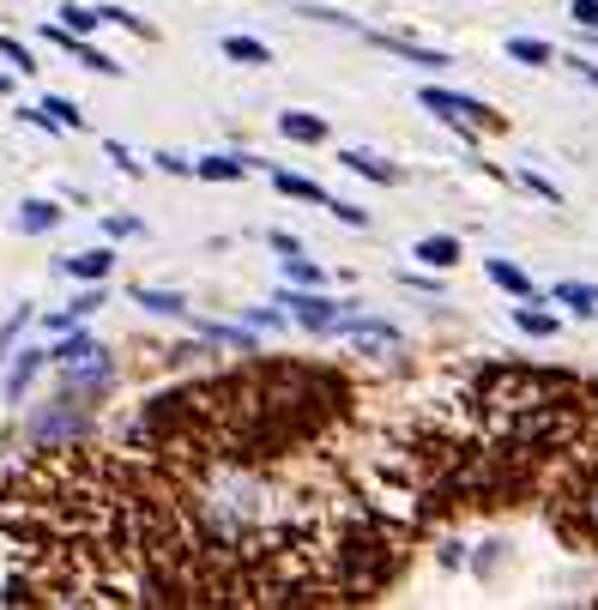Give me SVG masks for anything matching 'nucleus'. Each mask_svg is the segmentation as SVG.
<instances>
[{
	"label": "nucleus",
	"mask_w": 598,
	"mask_h": 610,
	"mask_svg": "<svg viewBox=\"0 0 598 610\" xmlns=\"http://www.w3.org/2000/svg\"><path fill=\"white\" fill-rule=\"evenodd\" d=\"M43 363H49V351H19V357H13V369H7V399H25L31 381L43 375Z\"/></svg>",
	"instance_id": "ddd939ff"
},
{
	"label": "nucleus",
	"mask_w": 598,
	"mask_h": 610,
	"mask_svg": "<svg viewBox=\"0 0 598 610\" xmlns=\"http://www.w3.org/2000/svg\"><path fill=\"white\" fill-rule=\"evenodd\" d=\"M338 164L351 169V176H363V182H381V188H393V182H399V169H393L387 157L363 152V145H351V152H338Z\"/></svg>",
	"instance_id": "9b49d317"
},
{
	"label": "nucleus",
	"mask_w": 598,
	"mask_h": 610,
	"mask_svg": "<svg viewBox=\"0 0 598 610\" xmlns=\"http://www.w3.org/2000/svg\"><path fill=\"white\" fill-rule=\"evenodd\" d=\"M0 550L31 605H206L182 502L152 459L49 442L0 483Z\"/></svg>",
	"instance_id": "f257e3e1"
},
{
	"label": "nucleus",
	"mask_w": 598,
	"mask_h": 610,
	"mask_svg": "<svg viewBox=\"0 0 598 610\" xmlns=\"http://www.w3.org/2000/svg\"><path fill=\"white\" fill-rule=\"evenodd\" d=\"M104 302H109V297H104V285H85V290H79L73 302H67V309H73L79 321H85V314H97V309H104Z\"/></svg>",
	"instance_id": "cd10ccee"
},
{
	"label": "nucleus",
	"mask_w": 598,
	"mask_h": 610,
	"mask_svg": "<svg viewBox=\"0 0 598 610\" xmlns=\"http://www.w3.org/2000/svg\"><path fill=\"white\" fill-rule=\"evenodd\" d=\"M133 302H140L145 314H164V321H176V314L188 309L182 290H152V285H133Z\"/></svg>",
	"instance_id": "dca6fc26"
},
{
	"label": "nucleus",
	"mask_w": 598,
	"mask_h": 610,
	"mask_svg": "<svg viewBox=\"0 0 598 610\" xmlns=\"http://www.w3.org/2000/svg\"><path fill=\"white\" fill-rule=\"evenodd\" d=\"M369 43H375V49H387V55H399V61H411V67H423V73H442V67H454L442 49H423V43H411V37H387V31H369Z\"/></svg>",
	"instance_id": "0eeeda50"
},
{
	"label": "nucleus",
	"mask_w": 598,
	"mask_h": 610,
	"mask_svg": "<svg viewBox=\"0 0 598 610\" xmlns=\"http://www.w3.org/2000/svg\"><path fill=\"white\" fill-rule=\"evenodd\" d=\"M55 224H61V206H55V200H25V206H19V230L25 236H49Z\"/></svg>",
	"instance_id": "f3484780"
},
{
	"label": "nucleus",
	"mask_w": 598,
	"mask_h": 610,
	"mask_svg": "<svg viewBox=\"0 0 598 610\" xmlns=\"http://www.w3.org/2000/svg\"><path fill=\"white\" fill-rule=\"evenodd\" d=\"M326 212H333L338 224H357V230L369 224V212H363V206H351V200H326Z\"/></svg>",
	"instance_id": "c85d7f7f"
},
{
	"label": "nucleus",
	"mask_w": 598,
	"mask_h": 610,
	"mask_svg": "<svg viewBox=\"0 0 598 610\" xmlns=\"http://www.w3.org/2000/svg\"><path fill=\"white\" fill-rule=\"evenodd\" d=\"M104 152L116 157V169H121V176H140V157H133V152H128V145H121V140H109Z\"/></svg>",
	"instance_id": "2f4dec72"
},
{
	"label": "nucleus",
	"mask_w": 598,
	"mask_h": 610,
	"mask_svg": "<svg viewBox=\"0 0 598 610\" xmlns=\"http://www.w3.org/2000/svg\"><path fill=\"white\" fill-rule=\"evenodd\" d=\"M266 242H273L278 254H297V248H302V242H297V236H290V230H273V236H266Z\"/></svg>",
	"instance_id": "e433bc0d"
},
{
	"label": "nucleus",
	"mask_w": 598,
	"mask_h": 610,
	"mask_svg": "<svg viewBox=\"0 0 598 610\" xmlns=\"http://www.w3.org/2000/svg\"><path fill=\"white\" fill-rule=\"evenodd\" d=\"M7 92H13V73H0V97H7Z\"/></svg>",
	"instance_id": "4c0bfd02"
},
{
	"label": "nucleus",
	"mask_w": 598,
	"mask_h": 610,
	"mask_svg": "<svg viewBox=\"0 0 598 610\" xmlns=\"http://www.w3.org/2000/svg\"><path fill=\"white\" fill-rule=\"evenodd\" d=\"M521 182L533 188L538 200H550V206H562V194H557V182H545V176H533V169H521Z\"/></svg>",
	"instance_id": "7c9ffc66"
},
{
	"label": "nucleus",
	"mask_w": 598,
	"mask_h": 610,
	"mask_svg": "<svg viewBox=\"0 0 598 610\" xmlns=\"http://www.w3.org/2000/svg\"><path fill=\"white\" fill-rule=\"evenodd\" d=\"M423 109H430L435 121H447V128H459L466 140H471V133L502 128L490 104H478V97H466V92H442V85H430V92H423Z\"/></svg>",
	"instance_id": "39448f33"
},
{
	"label": "nucleus",
	"mask_w": 598,
	"mask_h": 610,
	"mask_svg": "<svg viewBox=\"0 0 598 610\" xmlns=\"http://www.w3.org/2000/svg\"><path fill=\"white\" fill-rule=\"evenodd\" d=\"M104 25H121V31H133V37H145V43H152V37H157V31H152V25H145V19H140V13H128V7H104Z\"/></svg>",
	"instance_id": "a878e982"
},
{
	"label": "nucleus",
	"mask_w": 598,
	"mask_h": 610,
	"mask_svg": "<svg viewBox=\"0 0 598 610\" xmlns=\"http://www.w3.org/2000/svg\"><path fill=\"white\" fill-rule=\"evenodd\" d=\"M483 273H490V285H502L507 297H521V302H538V285H533V278L521 273V266H507V260H490Z\"/></svg>",
	"instance_id": "2eb2a0df"
},
{
	"label": "nucleus",
	"mask_w": 598,
	"mask_h": 610,
	"mask_svg": "<svg viewBox=\"0 0 598 610\" xmlns=\"http://www.w3.org/2000/svg\"><path fill=\"white\" fill-rule=\"evenodd\" d=\"M224 61H236V67H266V61H273V49H266L261 37H224Z\"/></svg>",
	"instance_id": "aec40b11"
},
{
	"label": "nucleus",
	"mask_w": 598,
	"mask_h": 610,
	"mask_svg": "<svg viewBox=\"0 0 598 610\" xmlns=\"http://www.w3.org/2000/svg\"><path fill=\"white\" fill-rule=\"evenodd\" d=\"M31 128H85V109L73 104V97H43L37 109H25Z\"/></svg>",
	"instance_id": "9d476101"
},
{
	"label": "nucleus",
	"mask_w": 598,
	"mask_h": 610,
	"mask_svg": "<svg viewBox=\"0 0 598 610\" xmlns=\"http://www.w3.org/2000/svg\"><path fill=\"white\" fill-rule=\"evenodd\" d=\"M278 260H285V278H290V285H314V290L326 285V273L314 266L309 254H302V248H297V254H278Z\"/></svg>",
	"instance_id": "4be33fe9"
},
{
	"label": "nucleus",
	"mask_w": 598,
	"mask_h": 610,
	"mask_svg": "<svg viewBox=\"0 0 598 610\" xmlns=\"http://www.w3.org/2000/svg\"><path fill=\"white\" fill-rule=\"evenodd\" d=\"M550 302H569L574 314H598V285H574V278H562V285H550Z\"/></svg>",
	"instance_id": "6ab92c4d"
},
{
	"label": "nucleus",
	"mask_w": 598,
	"mask_h": 610,
	"mask_svg": "<svg viewBox=\"0 0 598 610\" xmlns=\"http://www.w3.org/2000/svg\"><path fill=\"white\" fill-rule=\"evenodd\" d=\"M550 519H557L562 538H574L581 550L598 557V429L574 442L569 466L550 483Z\"/></svg>",
	"instance_id": "f03ea898"
},
{
	"label": "nucleus",
	"mask_w": 598,
	"mask_h": 610,
	"mask_svg": "<svg viewBox=\"0 0 598 610\" xmlns=\"http://www.w3.org/2000/svg\"><path fill=\"white\" fill-rule=\"evenodd\" d=\"M43 43H49V49H61V55H73V61H79V67H92V73H109V79L121 73L116 55H104L97 43H85L79 31H67L61 19H55V25H43Z\"/></svg>",
	"instance_id": "423d86ee"
},
{
	"label": "nucleus",
	"mask_w": 598,
	"mask_h": 610,
	"mask_svg": "<svg viewBox=\"0 0 598 610\" xmlns=\"http://www.w3.org/2000/svg\"><path fill=\"white\" fill-rule=\"evenodd\" d=\"M109 266H116V254H109V248H79V254L61 260V273L79 278V285H104Z\"/></svg>",
	"instance_id": "1a4fd4ad"
},
{
	"label": "nucleus",
	"mask_w": 598,
	"mask_h": 610,
	"mask_svg": "<svg viewBox=\"0 0 598 610\" xmlns=\"http://www.w3.org/2000/svg\"><path fill=\"white\" fill-rule=\"evenodd\" d=\"M562 61H569V73H574V79H586V85L598 92V67H593V61H581V55H562Z\"/></svg>",
	"instance_id": "72a5a7b5"
},
{
	"label": "nucleus",
	"mask_w": 598,
	"mask_h": 610,
	"mask_svg": "<svg viewBox=\"0 0 598 610\" xmlns=\"http://www.w3.org/2000/svg\"><path fill=\"white\" fill-rule=\"evenodd\" d=\"M157 169H169V176H188V169H194V164H188L182 152H157Z\"/></svg>",
	"instance_id": "f704fd0d"
},
{
	"label": "nucleus",
	"mask_w": 598,
	"mask_h": 610,
	"mask_svg": "<svg viewBox=\"0 0 598 610\" xmlns=\"http://www.w3.org/2000/svg\"><path fill=\"white\" fill-rule=\"evenodd\" d=\"M49 363L61 369V393L67 399H79V405H92L97 393L109 387V375H116V363H109V351L97 345L92 333H61L55 338V351H49Z\"/></svg>",
	"instance_id": "7ed1b4c3"
},
{
	"label": "nucleus",
	"mask_w": 598,
	"mask_h": 610,
	"mask_svg": "<svg viewBox=\"0 0 598 610\" xmlns=\"http://www.w3.org/2000/svg\"><path fill=\"white\" fill-rule=\"evenodd\" d=\"M273 188H278V194H290V200H309V206H326V200H333L321 182H309V176H290V169H273Z\"/></svg>",
	"instance_id": "a211bd4d"
},
{
	"label": "nucleus",
	"mask_w": 598,
	"mask_h": 610,
	"mask_svg": "<svg viewBox=\"0 0 598 610\" xmlns=\"http://www.w3.org/2000/svg\"><path fill=\"white\" fill-rule=\"evenodd\" d=\"M31 326V302H19L13 314H7V326H0V357H13V345H19V333Z\"/></svg>",
	"instance_id": "393cba45"
},
{
	"label": "nucleus",
	"mask_w": 598,
	"mask_h": 610,
	"mask_svg": "<svg viewBox=\"0 0 598 610\" xmlns=\"http://www.w3.org/2000/svg\"><path fill=\"white\" fill-rule=\"evenodd\" d=\"M73 326H79V314H73V309H61V314H49V321H43V333L61 338V333H73Z\"/></svg>",
	"instance_id": "473e14b6"
},
{
	"label": "nucleus",
	"mask_w": 598,
	"mask_h": 610,
	"mask_svg": "<svg viewBox=\"0 0 598 610\" xmlns=\"http://www.w3.org/2000/svg\"><path fill=\"white\" fill-rule=\"evenodd\" d=\"M514 326H521V333H533V338H557V314H545V309H514Z\"/></svg>",
	"instance_id": "5701e85b"
},
{
	"label": "nucleus",
	"mask_w": 598,
	"mask_h": 610,
	"mask_svg": "<svg viewBox=\"0 0 598 610\" xmlns=\"http://www.w3.org/2000/svg\"><path fill=\"white\" fill-rule=\"evenodd\" d=\"M411 260L430 273H447V266H459V236H423V242H411Z\"/></svg>",
	"instance_id": "f8f14e48"
},
{
	"label": "nucleus",
	"mask_w": 598,
	"mask_h": 610,
	"mask_svg": "<svg viewBox=\"0 0 598 610\" xmlns=\"http://www.w3.org/2000/svg\"><path fill=\"white\" fill-rule=\"evenodd\" d=\"M104 230H109V236H116V242H121V236H140V218H109Z\"/></svg>",
	"instance_id": "c9c22d12"
},
{
	"label": "nucleus",
	"mask_w": 598,
	"mask_h": 610,
	"mask_svg": "<svg viewBox=\"0 0 598 610\" xmlns=\"http://www.w3.org/2000/svg\"><path fill=\"white\" fill-rule=\"evenodd\" d=\"M507 61H521V67H550L557 61V49L538 37H507Z\"/></svg>",
	"instance_id": "412c9836"
},
{
	"label": "nucleus",
	"mask_w": 598,
	"mask_h": 610,
	"mask_svg": "<svg viewBox=\"0 0 598 610\" xmlns=\"http://www.w3.org/2000/svg\"><path fill=\"white\" fill-rule=\"evenodd\" d=\"M278 133L297 140V145H321L326 140V121L321 116H302V109H285V116H278Z\"/></svg>",
	"instance_id": "4468645a"
},
{
	"label": "nucleus",
	"mask_w": 598,
	"mask_h": 610,
	"mask_svg": "<svg viewBox=\"0 0 598 610\" xmlns=\"http://www.w3.org/2000/svg\"><path fill=\"white\" fill-rule=\"evenodd\" d=\"M194 176H200V182H242V176H254V157L212 152V157H194Z\"/></svg>",
	"instance_id": "6e6552de"
},
{
	"label": "nucleus",
	"mask_w": 598,
	"mask_h": 610,
	"mask_svg": "<svg viewBox=\"0 0 598 610\" xmlns=\"http://www.w3.org/2000/svg\"><path fill=\"white\" fill-rule=\"evenodd\" d=\"M0 61L13 67V73H37V61H31V49L19 37H0Z\"/></svg>",
	"instance_id": "bb28decb"
},
{
	"label": "nucleus",
	"mask_w": 598,
	"mask_h": 610,
	"mask_svg": "<svg viewBox=\"0 0 598 610\" xmlns=\"http://www.w3.org/2000/svg\"><path fill=\"white\" fill-rule=\"evenodd\" d=\"M278 309L290 314L297 326H309V333H338V326L351 321V302H333V297H321L314 285H302V290H278Z\"/></svg>",
	"instance_id": "20e7f679"
},
{
	"label": "nucleus",
	"mask_w": 598,
	"mask_h": 610,
	"mask_svg": "<svg viewBox=\"0 0 598 610\" xmlns=\"http://www.w3.org/2000/svg\"><path fill=\"white\" fill-rule=\"evenodd\" d=\"M61 25L85 37V31H97V25H104V7H79V0H67V7H61Z\"/></svg>",
	"instance_id": "b1692460"
},
{
	"label": "nucleus",
	"mask_w": 598,
	"mask_h": 610,
	"mask_svg": "<svg viewBox=\"0 0 598 610\" xmlns=\"http://www.w3.org/2000/svg\"><path fill=\"white\" fill-rule=\"evenodd\" d=\"M569 19L581 31H598V0H569Z\"/></svg>",
	"instance_id": "c756f323"
}]
</instances>
